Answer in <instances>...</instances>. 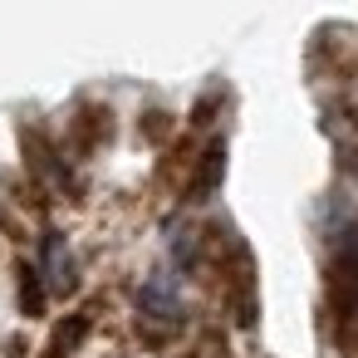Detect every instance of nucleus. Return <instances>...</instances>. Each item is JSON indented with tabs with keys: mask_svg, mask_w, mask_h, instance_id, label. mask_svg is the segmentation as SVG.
Listing matches in <instances>:
<instances>
[{
	"mask_svg": "<svg viewBox=\"0 0 358 358\" xmlns=\"http://www.w3.org/2000/svg\"><path fill=\"white\" fill-rule=\"evenodd\" d=\"M221 157H226V148L211 143V152H206V162H201V182H196V192H211V187L221 182Z\"/></svg>",
	"mask_w": 358,
	"mask_h": 358,
	"instance_id": "obj_1",
	"label": "nucleus"
}]
</instances>
